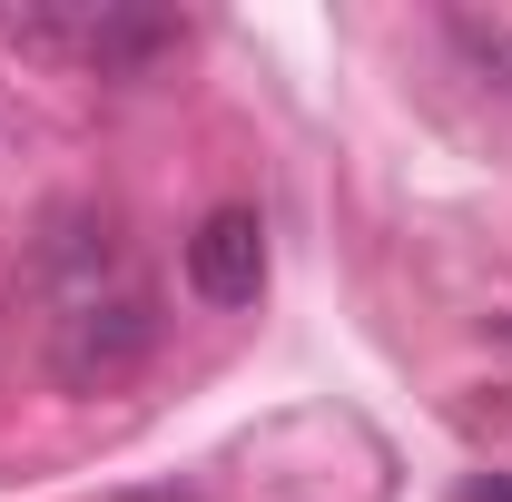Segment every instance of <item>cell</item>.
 Listing matches in <instances>:
<instances>
[{
  "instance_id": "cell-4",
  "label": "cell",
  "mask_w": 512,
  "mask_h": 502,
  "mask_svg": "<svg viewBox=\"0 0 512 502\" xmlns=\"http://www.w3.org/2000/svg\"><path fill=\"white\" fill-rule=\"evenodd\" d=\"M444 50L512 109V20H493V10H444Z\"/></svg>"
},
{
  "instance_id": "cell-3",
  "label": "cell",
  "mask_w": 512,
  "mask_h": 502,
  "mask_svg": "<svg viewBox=\"0 0 512 502\" xmlns=\"http://www.w3.org/2000/svg\"><path fill=\"white\" fill-rule=\"evenodd\" d=\"M178 40H188V30L158 20V10H89V0H79V60L99 69V79H128V69L168 60Z\"/></svg>"
},
{
  "instance_id": "cell-1",
  "label": "cell",
  "mask_w": 512,
  "mask_h": 502,
  "mask_svg": "<svg viewBox=\"0 0 512 502\" xmlns=\"http://www.w3.org/2000/svg\"><path fill=\"white\" fill-rule=\"evenodd\" d=\"M148 345H158V306L128 286V276H99V286H69L60 315H50V375L69 394H99V384H119L148 365Z\"/></svg>"
},
{
  "instance_id": "cell-2",
  "label": "cell",
  "mask_w": 512,
  "mask_h": 502,
  "mask_svg": "<svg viewBox=\"0 0 512 502\" xmlns=\"http://www.w3.org/2000/svg\"><path fill=\"white\" fill-rule=\"evenodd\" d=\"M188 286L207 306H256V296H266V217H256V207H207V217H197Z\"/></svg>"
},
{
  "instance_id": "cell-5",
  "label": "cell",
  "mask_w": 512,
  "mask_h": 502,
  "mask_svg": "<svg viewBox=\"0 0 512 502\" xmlns=\"http://www.w3.org/2000/svg\"><path fill=\"white\" fill-rule=\"evenodd\" d=\"M119 502H188V493H119Z\"/></svg>"
},
{
  "instance_id": "cell-6",
  "label": "cell",
  "mask_w": 512,
  "mask_h": 502,
  "mask_svg": "<svg viewBox=\"0 0 512 502\" xmlns=\"http://www.w3.org/2000/svg\"><path fill=\"white\" fill-rule=\"evenodd\" d=\"M483 502H512V483H493V493H483Z\"/></svg>"
}]
</instances>
